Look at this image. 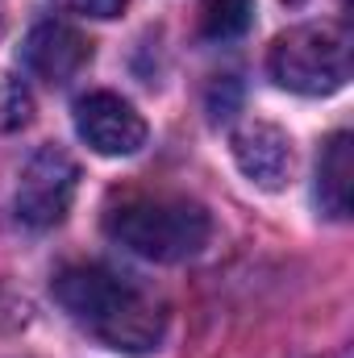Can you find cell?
<instances>
[{
    "mask_svg": "<svg viewBox=\"0 0 354 358\" xmlns=\"http://www.w3.org/2000/svg\"><path fill=\"white\" fill-rule=\"evenodd\" d=\"M29 121H34V96H29V88L13 71H0V134H17Z\"/></svg>",
    "mask_w": 354,
    "mask_h": 358,
    "instance_id": "30bf717a",
    "label": "cell"
},
{
    "mask_svg": "<svg viewBox=\"0 0 354 358\" xmlns=\"http://www.w3.org/2000/svg\"><path fill=\"white\" fill-rule=\"evenodd\" d=\"M351 192H354V138L338 129L317 159V204L325 217L342 221L351 217Z\"/></svg>",
    "mask_w": 354,
    "mask_h": 358,
    "instance_id": "ba28073f",
    "label": "cell"
},
{
    "mask_svg": "<svg viewBox=\"0 0 354 358\" xmlns=\"http://www.w3.org/2000/svg\"><path fill=\"white\" fill-rule=\"evenodd\" d=\"M108 238L150 263H183L200 255L213 238V217L204 204L183 196H134L117 204L104 221Z\"/></svg>",
    "mask_w": 354,
    "mask_h": 358,
    "instance_id": "7a4b0ae2",
    "label": "cell"
},
{
    "mask_svg": "<svg viewBox=\"0 0 354 358\" xmlns=\"http://www.w3.org/2000/svg\"><path fill=\"white\" fill-rule=\"evenodd\" d=\"M80 192V167L67 150L59 146H42L17 179V196H13V213L21 225L29 229H55Z\"/></svg>",
    "mask_w": 354,
    "mask_h": 358,
    "instance_id": "277c9868",
    "label": "cell"
},
{
    "mask_svg": "<svg viewBox=\"0 0 354 358\" xmlns=\"http://www.w3.org/2000/svg\"><path fill=\"white\" fill-rule=\"evenodd\" d=\"M76 134L88 150L104 159H129L146 146L142 113L117 92H88L76 100Z\"/></svg>",
    "mask_w": 354,
    "mask_h": 358,
    "instance_id": "5b68a950",
    "label": "cell"
},
{
    "mask_svg": "<svg viewBox=\"0 0 354 358\" xmlns=\"http://www.w3.org/2000/svg\"><path fill=\"white\" fill-rule=\"evenodd\" d=\"M234 163L238 171L263 192H283L296 171V146L288 138V129L271 125V121H242L229 138Z\"/></svg>",
    "mask_w": 354,
    "mask_h": 358,
    "instance_id": "8992f818",
    "label": "cell"
},
{
    "mask_svg": "<svg viewBox=\"0 0 354 358\" xmlns=\"http://www.w3.org/2000/svg\"><path fill=\"white\" fill-rule=\"evenodd\" d=\"M63 13H76V17H92V21H113L125 13L129 0H55Z\"/></svg>",
    "mask_w": 354,
    "mask_h": 358,
    "instance_id": "8fae6325",
    "label": "cell"
},
{
    "mask_svg": "<svg viewBox=\"0 0 354 358\" xmlns=\"http://www.w3.org/2000/svg\"><path fill=\"white\" fill-rule=\"evenodd\" d=\"M267 71L283 92L334 96L351 80V34L334 21L292 25L271 42Z\"/></svg>",
    "mask_w": 354,
    "mask_h": 358,
    "instance_id": "3957f363",
    "label": "cell"
},
{
    "mask_svg": "<svg viewBox=\"0 0 354 358\" xmlns=\"http://www.w3.org/2000/svg\"><path fill=\"white\" fill-rule=\"evenodd\" d=\"M0 38H4V13H0Z\"/></svg>",
    "mask_w": 354,
    "mask_h": 358,
    "instance_id": "7c38bea8",
    "label": "cell"
},
{
    "mask_svg": "<svg viewBox=\"0 0 354 358\" xmlns=\"http://www.w3.org/2000/svg\"><path fill=\"white\" fill-rule=\"evenodd\" d=\"M50 292L71 321L92 329L113 350L146 355L163 342V308L117 271L80 263V267L59 271Z\"/></svg>",
    "mask_w": 354,
    "mask_h": 358,
    "instance_id": "6da1fadb",
    "label": "cell"
},
{
    "mask_svg": "<svg viewBox=\"0 0 354 358\" xmlns=\"http://www.w3.org/2000/svg\"><path fill=\"white\" fill-rule=\"evenodd\" d=\"M21 59L38 80L67 84L92 63V42L88 34H80L67 21H42V25L29 29L25 46H21Z\"/></svg>",
    "mask_w": 354,
    "mask_h": 358,
    "instance_id": "52a82bcc",
    "label": "cell"
},
{
    "mask_svg": "<svg viewBox=\"0 0 354 358\" xmlns=\"http://www.w3.org/2000/svg\"><path fill=\"white\" fill-rule=\"evenodd\" d=\"M250 21H255V0H208L200 29L213 42H229V38H242Z\"/></svg>",
    "mask_w": 354,
    "mask_h": 358,
    "instance_id": "9c48e42d",
    "label": "cell"
}]
</instances>
